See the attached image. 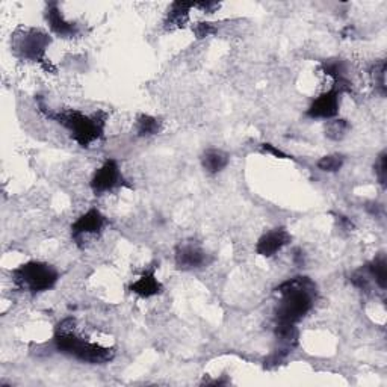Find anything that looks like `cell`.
Returning a JSON list of instances; mask_svg holds the SVG:
<instances>
[{
  "label": "cell",
  "instance_id": "cell-26",
  "mask_svg": "<svg viewBox=\"0 0 387 387\" xmlns=\"http://www.w3.org/2000/svg\"><path fill=\"white\" fill-rule=\"evenodd\" d=\"M293 262H295V264H297L298 267H303L304 265V256H303V252H301V249H295V252H293Z\"/></svg>",
  "mask_w": 387,
  "mask_h": 387
},
{
  "label": "cell",
  "instance_id": "cell-13",
  "mask_svg": "<svg viewBox=\"0 0 387 387\" xmlns=\"http://www.w3.org/2000/svg\"><path fill=\"white\" fill-rule=\"evenodd\" d=\"M129 291L136 293L141 298H150L162 293L164 286L162 283L156 279L155 268H152L150 271H144L142 276L130 284Z\"/></svg>",
  "mask_w": 387,
  "mask_h": 387
},
{
  "label": "cell",
  "instance_id": "cell-2",
  "mask_svg": "<svg viewBox=\"0 0 387 387\" xmlns=\"http://www.w3.org/2000/svg\"><path fill=\"white\" fill-rule=\"evenodd\" d=\"M74 324L76 322L73 318H67V320L58 324L53 336L55 348L60 352H64V354L89 363V365H105V363H109L116 356L113 349L86 342L85 339L79 337L74 333Z\"/></svg>",
  "mask_w": 387,
  "mask_h": 387
},
{
  "label": "cell",
  "instance_id": "cell-20",
  "mask_svg": "<svg viewBox=\"0 0 387 387\" xmlns=\"http://www.w3.org/2000/svg\"><path fill=\"white\" fill-rule=\"evenodd\" d=\"M216 30L218 29H216L215 23H209V21H198L192 26V32L197 40H203L209 35H213V33H216Z\"/></svg>",
  "mask_w": 387,
  "mask_h": 387
},
{
  "label": "cell",
  "instance_id": "cell-19",
  "mask_svg": "<svg viewBox=\"0 0 387 387\" xmlns=\"http://www.w3.org/2000/svg\"><path fill=\"white\" fill-rule=\"evenodd\" d=\"M344 162H345V157L342 155H328L318 161V168L325 173H336L342 168Z\"/></svg>",
  "mask_w": 387,
  "mask_h": 387
},
{
  "label": "cell",
  "instance_id": "cell-1",
  "mask_svg": "<svg viewBox=\"0 0 387 387\" xmlns=\"http://www.w3.org/2000/svg\"><path fill=\"white\" fill-rule=\"evenodd\" d=\"M281 295V301L276 313V324L297 325L312 310L316 284L309 277H293L281 283L276 289Z\"/></svg>",
  "mask_w": 387,
  "mask_h": 387
},
{
  "label": "cell",
  "instance_id": "cell-9",
  "mask_svg": "<svg viewBox=\"0 0 387 387\" xmlns=\"http://www.w3.org/2000/svg\"><path fill=\"white\" fill-rule=\"evenodd\" d=\"M106 224L105 216L97 209H89L72 225V236L74 241H81L85 235H97Z\"/></svg>",
  "mask_w": 387,
  "mask_h": 387
},
{
  "label": "cell",
  "instance_id": "cell-10",
  "mask_svg": "<svg viewBox=\"0 0 387 387\" xmlns=\"http://www.w3.org/2000/svg\"><path fill=\"white\" fill-rule=\"evenodd\" d=\"M208 264V254L194 244H184L176 249V267L181 271H192Z\"/></svg>",
  "mask_w": 387,
  "mask_h": 387
},
{
  "label": "cell",
  "instance_id": "cell-6",
  "mask_svg": "<svg viewBox=\"0 0 387 387\" xmlns=\"http://www.w3.org/2000/svg\"><path fill=\"white\" fill-rule=\"evenodd\" d=\"M121 185H126V181L123 179L116 159H108V161H105V164L96 172L93 180H91V189L96 194H103Z\"/></svg>",
  "mask_w": 387,
  "mask_h": 387
},
{
  "label": "cell",
  "instance_id": "cell-23",
  "mask_svg": "<svg viewBox=\"0 0 387 387\" xmlns=\"http://www.w3.org/2000/svg\"><path fill=\"white\" fill-rule=\"evenodd\" d=\"M386 156H387V153L386 152H381L380 153V156H378V159H377V162H375V165H374V169H375V176H377V179H378V181H380V184L383 185V186H386V180H387V165H386Z\"/></svg>",
  "mask_w": 387,
  "mask_h": 387
},
{
  "label": "cell",
  "instance_id": "cell-22",
  "mask_svg": "<svg viewBox=\"0 0 387 387\" xmlns=\"http://www.w3.org/2000/svg\"><path fill=\"white\" fill-rule=\"evenodd\" d=\"M349 280L360 291H368L369 289L371 281H369V274H368V271L365 269V267H363L361 269H357L354 274L349 277Z\"/></svg>",
  "mask_w": 387,
  "mask_h": 387
},
{
  "label": "cell",
  "instance_id": "cell-17",
  "mask_svg": "<svg viewBox=\"0 0 387 387\" xmlns=\"http://www.w3.org/2000/svg\"><path fill=\"white\" fill-rule=\"evenodd\" d=\"M162 123L156 117L147 116V113H141V116L136 118V132L140 136H153L161 132Z\"/></svg>",
  "mask_w": 387,
  "mask_h": 387
},
{
  "label": "cell",
  "instance_id": "cell-14",
  "mask_svg": "<svg viewBox=\"0 0 387 387\" xmlns=\"http://www.w3.org/2000/svg\"><path fill=\"white\" fill-rule=\"evenodd\" d=\"M196 8V2H173L168 9V14L165 18V29L176 30L184 29L189 21V11Z\"/></svg>",
  "mask_w": 387,
  "mask_h": 387
},
{
  "label": "cell",
  "instance_id": "cell-12",
  "mask_svg": "<svg viewBox=\"0 0 387 387\" xmlns=\"http://www.w3.org/2000/svg\"><path fill=\"white\" fill-rule=\"evenodd\" d=\"M322 72L333 79V88L337 89L340 94L348 93L351 94L352 84L348 81L347 77V67L342 60H328L322 61Z\"/></svg>",
  "mask_w": 387,
  "mask_h": 387
},
{
  "label": "cell",
  "instance_id": "cell-16",
  "mask_svg": "<svg viewBox=\"0 0 387 387\" xmlns=\"http://www.w3.org/2000/svg\"><path fill=\"white\" fill-rule=\"evenodd\" d=\"M365 269L368 271L369 277H372L375 280V283L378 284L381 289H386L387 284V262L386 257L381 254L378 257H375L372 262L365 267Z\"/></svg>",
  "mask_w": 387,
  "mask_h": 387
},
{
  "label": "cell",
  "instance_id": "cell-4",
  "mask_svg": "<svg viewBox=\"0 0 387 387\" xmlns=\"http://www.w3.org/2000/svg\"><path fill=\"white\" fill-rule=\"evenodd\" d=\"M52 44V37L40 29H23L14 37V49L23 60L38 62L45 72L55 73L56 68L45 58V50Z\"/></svg>",
  "mask_w": 387,
  "mask_h": 387
},
{
  "label": "cell",
  "instance_id": "cell-25",
  "mask_svg": "<svg viewBox=\"0 0 387 387\" xmlns=\"http://www.w3.org/2000/svg\"><path fill=\"white\" fill-rule=\"evenodd\" d=\"M196 8L201 9L203 13L213 14L215 11L220 8V4H216V2H197V4H196Z\"/></svg>",
  "mask_w": 387,
  "mask_h": 387
},
{
  "label": "cell",
  "instance_id": "cell-24",
  "mask_svg": "<svg viewBox=\"0 0 387 387\" xmlns=\"http://www.w3.org/2000/svg\"><path fill=\"white\" fill-rule=\"evenodd\" d=\"M262 149H264V152H267V153L274 155V156H276V157H279V159H289V156H288L286 153L281 152L280 149H277L276 145H272V144H269V142L262 144Z\"/></svg>",
  "mask_w": 387,
  "mask_h": 387
},
{
  "label": "cell",
  "instance_id": "cell-27",
  "mask_svg": "<svg viewBox=\"0 0 387 387\" xmlns=\"http://www.w3.org/2000/svg\"><path fill=\"white\" fill-rule=\"evenodd\" d=\"M337 218H339V223L340 224H342L344 227H345V229H352V223L347 218V216H342V215H340V216H337Z\"/></svg>",
  "mask_w": 387,
  "mask_h": 387
},
{
  "label": "cell",
  "instance_id": "cell-21",
  "mask_svg": "<svg viewBox=\"0 0 387 387\" xmlns=\"http://www.w3.org/2000/svg\"><path fill=\"white\" fill-rule=\"evenodd\" d=\"M371 74L375 79V85L378 86L380 93L384 96L386 94V62L380 61L378 64H375Z\"/></svg>",
  "mask_w": 387,
  "mask_h": 387
},
{
  "label": "cell",
  "instance_id": "cell-11",
  "mask_svg": "<svg viewBox=\"0 0 387 387\" xmlns=\"http://www.w3.org/2000/svg\"><path fill=\"white\" fill-rule=\"evenodd\" d=\"M45 20H47L52 32L56 33V35H60L62 38H72L77 35L79 32L77 25L76 23L67 21L56 4L47 5V9H45Z\"/></svg>",
  "mask_w": 387,
  "mask_h": 387
},
{
  "label": "cell",
  "instance_id": "cell-5",
  "mask_svg": "<svg viewBox=\"0 0 387 387\" xmlns=\"http://www.w3.org/2000/svg\"><path fill=\"white\" fill-rule=\"evenodd\" d=\"M14 281L18 288L32 293H40L52 289L60 279L58 271L44 262L30 260L13 271Z\"/></svg>",
  "mask_w": 387,
  "mask_h": 387
},
{
  "label": "cell",
  "instance_id": "cell-7",
  "mask_svg": "<svg viewBox=\"0 0 387 387\" xmlns=\"http://www.w3.org/2000/svg\"><path fill=\"white\" fill-rule=\"evenodd\" d=\"M339 100L340 93L337 89L332 88L327 93L321 94L313 100V103L307 109V117L310 118H321V120H332L339 113Z\"/></svg>",
  "mask_w": 387,
  "mask_h": 387
},
{
  "label": "cell",
  "instance_id": "cell-15",
  "mask_svg": "<svg viewBox=\"0 0 387 387\" xmlns=\"http://www.w3.org/2000/svg\"><path fill=\"white\" fill-rule=\"evenodd\" d=\"M229 161H230L229 155L216 149H209L201 156V165L211 174L221 173L223 169L229 165Z\"/></svg>",
  "mask_w": 387,
  "mask_h": 387
},
{
  "label": "cell",
  "instance_id": "cell-8",
  "mask_svg": "<svg viewBox=\"0 0 387 387\" xmlns=\"http://www.w3.org/2000/svg\"><path fill=\"white\" fill-rule=\"evenodd\" d=\"M291 241L292 236L289 235V232L286 229H283V227H279V229H272L259 239L256 244V252L262 257H272L277 254L280 249L289 245Z\"/></svg>",
  "mask_w": 387,
  "mask_h": 387
},
{
  "label": "cell",
  "instance_id": "cell-18",
  "mask_svg": "<svg viewBox=\"0 0 387 387\" xmlns=\"http://www.w3.org/2000/svg\"><path fill=\"white\" fill-rule=\"evenodd\" d=\"M349 130V123L344 118L330 120L325 126V136L332 141H340L345 138L347 132Z\"/></svg>",
  "mask_w": 387,
  "mask_h": 387
},
{
  "label": "cell",
  "instance_id": "cell-3",
  "mask_svg": "<svg viewBox=\"0 0 387 387\" xmlns=\"http://www.w3.org/2000/svg\"><path fill=\"white\" fill-rule=\"evenodd\" d=\"M44 112V116L58 121L62 124L64 128L72 132V138L81 145V147H89L97 140H100L103 136L105 132V124H106V112H96L93 116H85V113L79 112V111H62V112H50L41 109Z\"/></svg>",
  "mask_w": 387,
  "mask_h": 387
}]
</instances>
